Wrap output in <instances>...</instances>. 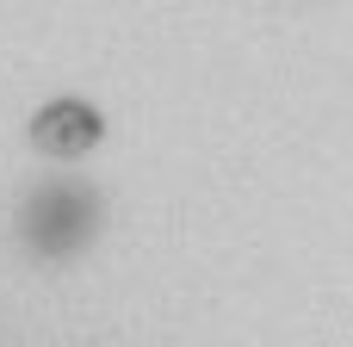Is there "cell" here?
I'll list each match as a JSON object with an SVG mask.
<instances>
[{"label":"cell","instance_id":"cell-1","mask_svg":"<svg viewBox=\"0 0 353 347\" xmlns=\"http://www.w3.org/2000/svg\"><path fill=\"white\" fill-rule=\"evenodd\" d=\"M25 137H31V149H37L43 161H81V155H93V149L105 143V118H99V106L62 93V99H50V106L31 112Z\"/></svg>","mask_w":353,"mask_h":347}]
</instances>
